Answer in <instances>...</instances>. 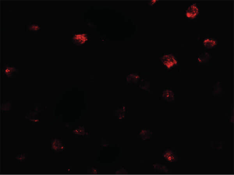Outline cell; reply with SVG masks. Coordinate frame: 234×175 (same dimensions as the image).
<instances>
[{
	"label": "cell",
	"instance_id": "obj_5",
	"mask_svg": "<svg viewBox=\"0 0 234 175\" xmlns=\"http://www.w3.org/2000/svg\"><path fill=\"white\" fill-rule=\"evenodd\" d=\"M203 44L206 48H213L217 44V41L212 38H206L203 41Z\"/></svg>",
	"mask_w": 234,
	"mask_h": 175
},
{
	"label": "cell",
	"instance_id": "obj_2",
	"mask_svg": "<svg viewBox=\"0 0 234 175\" xmlns=\"http://www.w3.org/2000/svg\"><path fill=\"white\" fill-rule=\"evenodd\" d=\"M162 62L168 68H171L176 65L177 62L174 56L171 54L165 55L161 59Z\"/></svg>",
	"mask_w": 234,
	"mask_h": 175
},
{
	"label": "cell",
	"instance_id": "obj_6",
	"mask_svg": "<svg viewBox=\"0 0 234 175\" xmlns=\"http://www.w3.org/2000/svg\"><path fill=\"white\" fill-rule=\"evenodd\" d=\"M211 56L207 52L204 53L197 58V61L199 63H206L210 59Z\"/></svg>",
	"mask_w": 234,
	"mask_h": 175
},
{
	"label": "cell",
	"instance_id": "obj_8",
	"mask_svg": "<svg viewBox=\"0 0 234 175\" xmlns=\"http://www.w3.org/2000/svg\"><path fill=\"white\" fill-rule=\"evenodd\" d=\"M154 169L157 170L160 172H169V169L168 167L165 165L156 164L153 165Z\"/></svg>",
	"mask_w": 234,
	"mask_h": 175
},
{
	"label": "cell",
	"instance_id": "obj_4",
	"mask_svg": "<svg viewBox=\"0 0 234 175\" xmlns=\"http://www.w3.org/2000/svg\"><path fill=\"white\" fill-rule=\"evenodd\" d=\"M162 98L168 102H171L174 100V94L172 90H165L162 92Z\"/></svg>",
	"mask_w": 234,
	"mask_h": 175
},
{
	"label": "cell",
	"instance_id": "obj_9",
	"mask_svg": "<svg viewBox=\"0 0 234 175\" xmlns=\"http://www.w3.org/2000/svg\"><path fill=\"white\" fill-rule=\"evenodd\" d=\"M224 144L223 142H211V147L214 148H217V149H221L223 147Z\"/></svg>",
	"mask_w": 234,
	"mask_h": 175
},
{
	"label": "cell",
	"instance_id": "obj_3",
	"mask_svg": "<svg viewBox=\"0 0 234 175\" xmlns=\"http://www.w3.org/2000/svg\"><path fill=\"white\" fill-rule=\"evenodd\" d=\"M199 12V9L196 4H191L187 10L186 15L189 18H194Z\"/></svg>",
	"mask_w": 234,
	"mask_h": 175
},
{
	"label": "cell",
	"instance_id": "obj_1",
	"mask_svg": "<svg viewBox=\"0 0 234 175\" xmlns=\"http://www.w3.org/2000/svg\"><path fill=\"white\" fill-rule=\"evenodd\" d=\"M163 157L169 163L176 162L178 159V157L176 154V151L172 148L166 149L163 153Z\"/></svg>",
	"mask_w": 234,
	"mask_h": 175
},
{
	"label": "cell",
	"instance_id": "obj_7",
	"mask_svg": "<svg viewBox=\"0 0 234 175\" xmlns=\"http://www.w3.org/2000/svg\"><path fill=\"white\" fill-rule=\"evenodd\" d=\"M223 91L222 88L221 87L220 83L217 82L215 85L213 87V94L214 96L218 95L221 94Z\"/></svg>",
	"mask_w": 234,
	"mask_h": 175
}]
</instances>
